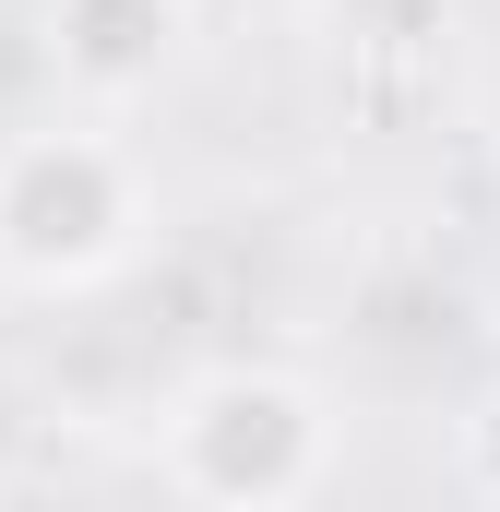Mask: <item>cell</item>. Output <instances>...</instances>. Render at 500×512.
<instances>
[{
  "label": "cell",
  "instance_id": "277c9868",
  "mask_svg": "<svg viewBox=\"0 0 500 512\" xmlns=\"http://www.w3.org/2000/svg\"><path fill=\"white\" fill-rule=\"evenodd\" d=\"M453 465H465V489H477V501H500V382L465 405V429H453Z\"/></svg>",
  "mask_w": 500,
  "mask_h": 512
},
{
  "label": "cell",
  "instance_id": "7a4b0ae2",
  "mask_svg": "<svg viewBox=\"0 0 500 512\" xmlns=\"http://www.w3.org/2000/svg\"><path fill=\"white\" fill-rule=\"evenodd\" d=\"M155 227V191L131 167L120 131H12L0 143V286H36V298H84L108 286Z\"/></svg>",
  "mask_w": 500,
  "mask_h": 512
},
{
  "label": "cell",
  "instance_id": "6da1fadb",
  "mask_svg": "<svg viewBox=\"0 0 500 512\" xmlns=\"http://www.w3.org/2000/svg\"><path fill=\"white\" fill-rule=\"evenodd\" d=\"M155 465L203 512H298L334 477V405H322V382H298L274 358H227L167 393Z\"/></svg>",
  "mask_w": 500,
  "mask_h": 512
},
{
  "label": "cell",
  "instance_id": "3957f363",
  "mask_svg": "<svg viewBox=\"0 0 500 512\" xmlns=\"http://www.w3.org/2000/svg\"><path fill=\"white\" fill-rule=\"evenodd\" d=\"M191 48V0H48V72L84 108H131L179 72Z\"/></svg>",
  "mask_w": 500,
  "mask_h": 512
}]
</instances>
